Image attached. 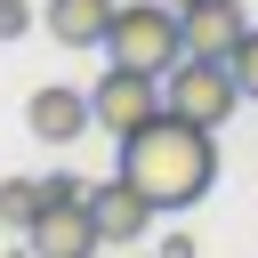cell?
<instances>
[{"instance_id":"cell-1","label":"cell","mask_w":258,"mask_h":258,"mask_svg":"<svg viewBox=\"0 0 258 258\" xmlns=\"http://www.w3.org/2000/svg\"><path fill=\"white\" fill-rule=\"evenodd\" d=\"M121 177L153 210H194L218 185V129H202L185 113H153L145 129L121 137Z\"/></svg>"},{"instance_id":"cell-2","label":"cell","mask_w":258,"mask_h":258,"mask_svg":"<svg viewBox=\"0 0 258 258\" xmlns=\"http://www.w3.org/2000/svg\"><path fill=\"white\" fill-rule=\"evenodd\" d=\"M105 56L113 64H137V73H169L185 56V16L169 0H121L113 8V32H105Z\"/></svg>"},{"instance_id":"cell-3","label":"cell","mask_w":258,"mask_h":258,"mask_svg":"<svg viewBox=\"0 0 258 258\" xmlns=\"http://www.w3.org/2000/svg\"><path fill=\"white\" fill-rule=\"evenodd\" d=\"M161 105L185 113V121H202V129H226L250 97H242V81H234V56H177V64L161 73Z\"/></svg>"},{"instance_id":"cell-4","label":"cell","mask_w":258,"mask_h":258,"mask_svg":"<svg viewBox=\"0 0 258 258\" xmlns=\"http://www.w3.org/2000/svg\"><path fill=\"white\" fill-rule=\"evenodd\" d=\"M89 113H97V129H105V137H129V129H145L153 113H169V105H161V73H137V64H113V73H97V89H89Z\"/></svg>"},{"instance_id":"cell-5","label":"cell","mask_w":258,"mask_h":258,"mask_svg":"<svg viewBox=\"0 0 258 258\" xmlns=\"http://www.w3.org/2000/svg\"><path fill=\"white\" fill-rule=\"evenodd\" d=\"M24 242H32V258H97V250H105L89 194H48L40 218L24 226Z\"/></svg>"},{"instance_id":"cell-6","label":"cell","mask_w":258,"mask_h":258,"mask_svg":"<svg viewBox=\"0 0 258 258\" xmlns=\"http://www.w3.org/2000/svg\"><path fill=\"white\" fill-rule=\"evenodd\" d=\"M89 210H97V234H105V250H137V242H145V226L161 218V210H153V202H145V194H137L121 169H113L105 185H89Z\"/></svg>"},{"instance_id":"cell-7","label":"cell","mask_w":258,"mask_h":258,"mask_svg":"<svg viewBox=\"0 0 258 258\" xmlns=\"http://www.w3.org/2000/svg\"><path fill=\"white\" fill-rule=\"evenodd\" d=\"M24 129H32L40 145H73V137H89V129H97L89 89H32V97H24Z\"/></svg>"},{"instance_id":"cell-8","label":"cell","mask_w":258,"mask_h":258,"mask_svg":"<svg viewBox=\"0 0 258 258\" xmlns=\"http://www.w3.org/2000/svg\"><path fill=\"white\" fill-rule=\"evenodd\" d=\"M177 16H185V56H234L242 32H250L242 0H202V8H177Z\"/></svg>"},{"instance_id":"cell-9","label":"cell","mask_w":258,"mask_h":258,"mask_svg":"<svg viewBox=\"0 0 258 258\" xmlns=\"http://www.w3.org/2000/svg\"><path fill=\"white\" fill-rule=\"evenodd\" d=\"M113 8H121V0H48V8H40V24H48V40H56V48H105Z\"/></svg>"},{"instance_id":"cell-10","label":"cell","mask_w":258,"mask_h":258,"mask_svg":"<svg viewBox=\"0 0 258 258\" xmlns=\"http://www.w3.org/2000/svg\"><path fill=\"white\" fill-rule=\"evenodd\" d=\"M40 202H48V185H40V177H0V226H16V234H24V226L40 218Z\"/></svg>"},{"instance_id":"cell-11","label":"cell","mask_w":258,"mask_h":258,"mask_svg":"<svg viewBox=\"0 0 258 258\" xmlns=\"http://www.w3.org/2000/svg\"><path fill=\"white\" fill-rule=\"evenodd\" d=\"M234 81H242V97L258 105V24L242 32V48H234Z\"/></svg>"},{"instance_id":"cell-12","label":"cell","mask_w":258,"mask_h":258,"mask_svg":"<svg viewBox=\"0 0 258 258\" xmlns=\"http://www.w3.org/2000/svg\"><path fill=\"white\" fill-rule=\"evenodd\" d=\"M32 32V0H0V40H24Z\"/></svg>"},{"instance_id":"cell-13","label":"cell","mask_w":258,"mask_h":258,"mask_svg":"<svg viewBox=\"0 0 258 258\" xmlns=\"http://www.w3.org/2000/svg\"><path fill=\"white\" fill-rule=\"evenodd\" d=\"M161 258H194V234H169V242H161Z\"/></svg>"},{"instance_id":"cell-14","label":"cell","mask_w":258,"mask_h":258,"mask_svg":"<svg viewBox=\"0 0 258 258\" xmlns=\"http://www.w3.org/2000/svg\"><path fill=\"white\" fill-rule=\"evenodd\" d=\"M169 8H202V0H169Z\"/></svg>"}]
</instances>
